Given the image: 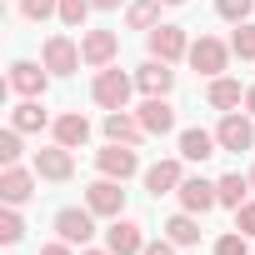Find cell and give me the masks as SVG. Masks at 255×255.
Returning a JSON list of instances; mask_svg holds the SVG:
<instances>
[{"label":"cell","instance_id":"4dcf8cb0","mask_svg":"<svg viewBox=\"0 0 255 255\" xmlns=\"http://www.w3.org/2000/svg\"><path fill=\"white\" fill-rule=\"evenodd\" d=\"M20 15L25 20H50V15H60V0H20Z\"/></svg>","mask_w":255,"mask_h":255},{"label":"cell","instance_id":"e575fe53","mask_svg":"<svg viewBox=\"0 0 255 255\" xmlns=\"http://www.w3.org/2000/svg\"><path fill=\"white\" fill-rule=\"evenodd\" d=\"M40 255H75V245L70 240H50V245H40Z\"/></svg>","mask_w":255,"mask_h":255},{"label":"cell","instance_id":"2e32d148","mask_svg":"<svg viewBox=\"0 0 255 255\" xmlns=\"http://www.w3.org/2000/svg\"><path fill=\"white\" fill-rule=\"evenodd\" d=\"M135 115H140V125H145L150 135H170V130H175V105H170L165 95H145V105H140Z\"/></svg>","mask_w":255,"mask_h":255},{"label":"cell","instance_id":"ac0fdd59","mask_svg":"<svg viewBox=\"0 0 255 255\" xmlns=\"http://www.w3.org/2000/svg\"><path fill=\"white\" fill-rule=\"evenodd\" d=\"M55 145H65V150H80L85 140H90V120L80 115V110H65V115H55Z\"/></svg>","mask_w":255,"mask_h":255},{"label":"cell","instance_id":"ab89813d","mask_svg":"<svg viewBox=\"0 0 255 255\" xmlns=\"http://www.w3.org/2000/svg\"><path fill=\"white\" fill-rule=\"evenodd\" d=\"M250 190H255V170H250Z\"/></svg>","mask_w":255,"mask_h":255},{"label":"cell","instance_id":"74e56055","mask_svg":"<svg viewBox=\"0 0 255 255\" xmlns=\"http://www.w3.org/2000/svg\"><path fill=\"white\" fill-rule=\"evenodd\" d=\"M80 255H115V250H110V245H105V250H90V245H85V250H80Z\"/></svg>","mask_w":255,"mask_h":255},{"label":"cell","instance_id":"ffe728a7","mask_svg":"<svg viewBox=\"0 0 255 255\" xmlns=\"http://www.w3.org/2000/svg\"><path fill=\"white\" fill-rule=\"evenodd\" d=\"M210 155H220V140L210 135V130H180V160H210Z\"/></svg>","mask_w":255,"mask_h":255},{"label":"cell","instance_id":"8fae6325","mask_svg":"<svg viewBox=\"0 0 255 255\" xmlns=\"http://www.w3.org/2000/svg\"><path fill=\"white\" fill-rule=\"evenodd\" d=\"M150 55L155 60H180V55H190V35H185V25H155L150 30Z\"/></svg>","mask_w":255,"mask_h":255},{"label":"cell","instance_id":"d4e9b609","mask_svg":"<svg viewBox=\"0 0 255 255\" xmlns=\"http://www.w3.org/2000/svg\"><path fill=\"white\" fill-rule=\"evenodd\" d=\"M155 20H160V0H130V10H125L130 30H155Z\"/></svg>","mask_w":255,"mask_h":255},{"label":"cell","instance_id":"603a6c76","mask_svg":"<svg viewBox=\"0 0 255 255\" xmlns=\"http://www.w3.org/2000/svg\"><path fill=\"white\" fill-rule=\"evenodd\" d=\"M165 240H175V245H195V240H200V220H195L190 210L170 215V220H165Z\"/></svg>","mask_w":255,"mask_h":255},{"label":"cell","instance_id":"1f68e13d","mask_svg":"<svg viewBox=\"0 0 255 255\" xmlns=\"http://www.w3.org/2000/svg\"><path fill=\"white\" fill-rule=\"evenodd\" d=\"M215 255H250V245H245L240 230H225V235L215 240Z\"/></svg>","mask_w":255,"mask_h":255},{"label":"cell","instance_id":"30bf717a","mask_svg":"<svg viewBox=\"0 0 255 255\" xmlns=\"http://www.w3.org/2000/svg\"><path fill=\"white\" fill-rule=\"evenodd\" d=\"M175 195H180V210H190V215H205V210H215V205H220L215 180H200V175H185Z\"/></svg>","mask_w":255,"mask_h":255},{"label":"cell","instance_id":"d6a6232c","mask_svg":"<svg viewBox=\"0 0 255 255\" xmlns=\"http://www.w3.org/2000/svg\"><path fill=\"white\" fill-rule=\"evenodd\" d=\"M235 230H240V235H255V200H245V205L235 210Z\"/></svg>","mask_w":255,"mask_h":255},{"label":"cell","instance_id":"4316f807","mask_svg":"<svg viewBox=\"0 0 255 255\" xmlns=\"http://www.w3.org/2000/svg\"><path fill=\"white\" fill-rule=\"evenodd\" d=\"M20 235H25V220L15 215V205H5L0 210V245H20Z\"/></svg>","mask_w":255,"mask_h":255},{"label":"cell","instance_id":"3957f363","mask_svg":"<svg viewBox=\"0 0 255 255\" xmlns=\"http://www.w3.org/2000/svg\"><path fill=\"white\" fill-rule=\"evenodd\" d=\"M55 235L85 250V245H90V235H95V210H90V205H85V210H80V205H65V210L55 215Z\"/></svg>","mask_w":255,"mask_h":255},{"label":"cell","instance_id":"4fadbf2b","mask_svg":"<svg viewBox=\"0 0 255 255\" xmlns=\"http://www.w3.org/2000/svg\"><path fill=\"white\" fill-rule=\"evenodd\" d=\"M150 130L140 125V115H130V110H105V140H115V145H140Z\"/></svg>","mask_w":255,"mask_h":255},{"label":"cell","instance_id":"e0dca14e","mask_svg":"<svg viewBox=\"0 0 255 255\" xmlns=\"http://www.w3.org/2000/svg\"><path fill=\"white\" fill-rule=\"evenodd\" d=\"M170 85H175V70H170V60H145L140 70H135V90H145V95H170Z\"/></svg>","mask_w":255,"mask_h":255},{"label":"cell","instance_id":"ba28073f","mask_svg":"<svg viewBox=\"0 0 255 255\" xmlns=\"http://www.w3.org/2000/svg\"><path fill=\"white\" fill-rule=\"evenodd\" d=\"M5 85H10L15 95H25V100H40V95H45V85H50V70H45V65H35V60H15Z\"/></svg>","mask_w":255,"mask_h":255},{"label":"cell","instance_id":"52a82bcc","mask_svg":"<svg viewBox=\"0 0 255 255\" xmlns=\"http://www.w3.org/2000/svg\"><path fill=\"white\" fill-rule=\"evenodd\" d=\"M40 65H45L50 75H70V70H80V45H75L70 35H50L45 50H40Z\"/></svg>","mask_w":255,"mask_h":255},{"label":"cell","instance_id":"6da1fadb","mask_svg":"<svg viewBox=\"0 0 255 255\" xmlns=\"http://www.w3.org/2000/svg\"><path fill=\"white\" fill-rule=\"evenodd\" d=\"M130 90H135V75H125V70H115V65L95 70V85H90V95H95L100 110H125Z\"/></svg>","mask_w":255,"mask_h":255},{"label":"cell","instance_id":"83f0119b","mask_svg":"<svg viewBox=\"0 0 255 255\" xmlns=\"http://www.w3.org/2000/svg\"><path fill=\"white\" fill-rule=\"evenodd\" d=\"M250 10H255V0H215V15H220V20H230V25L250 20Z\"/></svg>","mask_w":255,"mask_h":255},{"label":"cell","instance_id":"d590c367","mask_svg":"<svg viewBox=\"0 0 255 255\" xmlns=\"http://www.w3.org/2000/svg\"><path fill=\"white\" fill-rule=\"evenodd\" d=\"M245 110H250V115H255V85H250V90H245Z\"/></svg>","mask_w":255,"mask_h":255},{"label":"cell","instance_id":"9c48e42d","mask_svg":"<svg viewBox=\"0 0 255 255\" xmlns=\"http://www.w3.org/2000/svg\"><path fill=\"white\" fill-rule=\"evenodd\" d=\"M120 185H125V180H110V175H100L95 185H85V205H90L95 215H110V220H115V215L125 210V190H120Z\"/></svg>","mask_w":255,"mask_h":255},{"label":"cell","instance_id":"7c38bea8","mask_svg":"<svg viewBox=\"0 0 255 255\" xmlns=\"http://www.w3.org/2000/svg\"><path fill=\"white\" fill-rule=\"evenodd\" d=\"M35 195V165L25 170V165H5L0 170V200L5 205H25Z\"/></svg>","mask_w":255,"mask_h":255},{"label":"cell","instance_id":"5bb4252c","mask_svg":"<svg viewBox=\"0 0 255 255\" xmlns=\"http://www.w3.org/2000/svg\"><path fill=\"white\" fill-rule=\"evenodd\" d=\"M35 175L40 180H70L75 175V155L65 150V145H45V150H35Z\"/></svg>","mask_w":255,"mask_h":255},{"label":"cell","instance_id":"7a4b0ae2","mask_svg":"<svg viewBox=\"0 0 255 255\" xmlns=\"http://www.w3.org/2000/svg\"><path fill=\"white\" fill-rule=\"evenodd\" d=\"M230 55H235V50H230L225 40H215V35H200V40H190V65H195L200 75H210V80H215V75H225Z\"/></svg>","mask_w":255,"mask_h":255},{"label":"cell","instance_id":"7402d4cb","mask_svg":"<svg viewBox=\"0 0 255 255\" xmlns=\"http://www.w3.org/2000/svg\"><path fill=\"white\" fill-rule=\"evenodd\" d=\"M10 125H15L20 135H35V130H45V125H50V115L40 110V100H20V105L10 110Z\"/></svg>","mask_w":255,"mask_h":255},{"label":"cell","instance_id":"9a60e30c","mask_svg":"<svg viewBox=\"0 0 255 255\" xmlns=\"http://www.w3.org/2000/svg\"><path fill=\"white\" fill-rule=\"evenodd\" d=\"M105 245L115 250V255H140L145 250V230L135 225V220H110V230H105Z\"/></svg>","mask_w":255,"mask_h":255},{"label":"cell","instance_id":"d6986e66","mask_svg":"<svg viewBox=\"0 0 255 255\" xmlns=\"http://www.w3.org/2000/svg\"><path fill=\"white\" fill-rule=\"evenodd\" d=\"M180 180H185V170H180V160H155L150 170H145V190L160 200V195H175L180 190Z\"/></svg>","mask_w":255,"mask_h":255},{"label":"cell","instance_id":"277c9868","mask_svg":"<svg viewBox=\"0 0 255 255\" xmlns=\"http://www.w3.org/2000/svg\"><path fill=\"white\" fill-rule=\"evenodd\" d=\"M95 170L100 175H110V180H130L135 170H140V155H135V145H105V150H95Z\"/></svg>","mask_w":255,"mask_h":255},{"label":"cell","instance_id":"8992f818","mask_svg":"<svg viewBox=\"0 0 255 255\" xmlns=\"http://www.w3.org/2000/svg\"><path fill=\"white\" fill-rule=\"evenodd\" d=\"M115 50H120V35H115V30H85V35H80V60H85L90 70H105V65L115 60Z\"/></svg>","mask_w":255,"mask_h":255},{"label":"cell","instance_id":"f1b7e54d","mask_svg":"<svg viewBox=\"0 0 255 255\" xmlns=\"http://www.w3.org/2000/svg\"><path fill=\"white\" fill-rule=\"evenodd\" d=\"M230 50H235L240 60H255V25H250V20H240V30L230 35Z\"/></svg>","mask_w":255,"mask_h":255},{"label":"cell","instance_id":"f35d334b","mask_svg":"<svg viewBox=\"0 0 255 255\" xmlns=\"http://www.w3.org/2000/svg\"><path fill=\"white\" fill-rule=\"evenodd\" d=\"M160 5H185V0H160Z\"/></svg>","mask_w":255,"mask_h":255},{"label":"cell","instance_id":"836d02e7","mask_svg":"<svg viewBox=\"0 0 255 255\" xmlns=\"http://www.w3.org/2000/svg\"><path fill=\"white\" fill-rule=\"evenodd\" d=\"M175 250H180L175 240H145V250H140V255H175Z\"/></svg>","mask_w":255,"mask_h":255},{"label":"cell","instance_id":"cb8c5ba5","mask_svg":"<svg viewBox=\"0 0 255 255\" xmlns=\"http://www.w3.org/2000/svg\"><path fill=\"white\" fill-rule=\"evenodd\" d=\"M215 190H220V205L225 210H240L245 205V190H250V175H220Z\"/></svg>","mask_w":255,"mask_h":255},{"label":"cell","instance_id":"5b68a950","mask_svg":"<svg viewBox=\"0 0 255 255\" xmlns=\"http://www.w3.org/2000/svg\"><path fill=\"white\" fill-rule=\"evenodd\" d=\"M215 140H220V150H250L255 145V125H250V115H240V110H225V120L215 125Z\"/></svg>","mask_w":255,"mask_h":255},{"label":"cell","instance_id":"44dd1931","mask_svg":"<svg viewBox=\"0 0 255 255\" xmlns=\"http://www.w3.org/2000/svg\"><path fill=\"white\" fill-rule=\"evenodd\" d=\"M205 100H210L215 110H235V105H245V90H240V80H230V75H215V80L205 85Z\"/></svg>","mask_w":255,"mask_h":255},{"label":"cell","instance_id":"484cf974","mask_svg":"<svg viewBox=\"0 0 255 255\" xmlns=\"http://www.w3.org/2000/svg\"><path fill=\"white\" fill-rule=\"evenodd\" d=\"M90 10H95V0H60V25L65 30H80Z\"/></svg>","mask_w":255,"mask_h":255},{"label":"cell","instance_id":"f546056e","mask_svg":"<svg viewBox=\"0 0 255 255\" xmlns=\"http://www.w3.org/2000/svg\"><path fill=\"white\" fill-rule=\"evenodd\" d=\"M0 165H20V130H0Z\"/></svg>","mask_w":255,"mask_h":255},{"label":"cell","instance_id":"8d00e7d4","mask_svg":"<svg viewBox=\"0 0 255 255\" xmlns=\"http://www.w3.org/2000/svg\"><path fill=\"white\" fill-rule=\"evenodd\" d=\"M120 5V0H95V10H115Z\"/></svg>","mask_w":255,"mask_h":255}]
</instances>
